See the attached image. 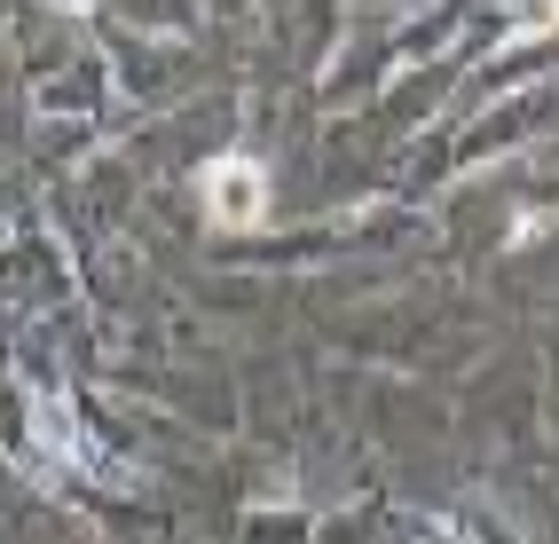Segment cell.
I'll return each mask as SVG.
<instances>
[{
  "mask_svg": "<svg viewBox=\"0 0 559 544\" xmlns=\"http://www.w3.org/2000/svg\"><path fill=\"white\" fill-rule=\"evenodd\" d=\"M32 434H40L48 450H63V458H87V450H80V442L63 434V411H56V403H40V426H32Z\"/></svg>",
  "mask_w": 559,
  "mask_h": 544,
  "instance_id": "7a4b0ae2",
  "label": "cell"
},
{
  "mask_svg": "<svg viewBox=\"0 0 559 544\" xmlns=\"http://www.w3.org/2000/svg\"><path fill=\"white\" fill-rule=\"evenodd\" d=\"M269 198H276V181L252 151H221V158L198 166V205L213 213V229H260L269 222Z\"/></svg>",
  "mask_w": 559,
  "mask_h": 544,
  "instance_id": "6da1fadb",
  "label": "cell"
}]
</instances>
